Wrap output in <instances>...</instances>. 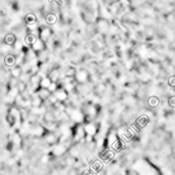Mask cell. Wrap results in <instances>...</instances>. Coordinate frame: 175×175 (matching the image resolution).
<instances>
[{
    "mask_svg": "<svg viewBox=\"0 0 175 175\" xmlns=\"http://www.w3.org/2000/svg\"><path fill=\"white\" fill-rule=\"evenodd\" d=\"M89 169L93 173L100 172L102 170H104V168H102V161H99V160H94L93 162L90 164Z\"/></svg>",
    "mask_w": 175,
    "mask_h": 175,
    "instance_id": "obj_5",
    "label": "cell"
},
{
    "mask_svg": "<svg viewBox=\"0 0 175 175\" xmlns=\"http://www.w3.org/2000/svg\"><path fill=\"white\" fill-rule=\"evenodd\" d=\"M168 106L171 108H175V95L170 96L168 98Z\"/></svg>",
    "mask_w": 175,
    "mask_h": 175,
    "instance_id": "obj_10",
    "label": "cell"
},
{
    "mask_svg": "<svg viewBox=\"0 0 175 175\" xmlns=\"http://www.w3.org/2000/svg\"><path fill=\"white\" fill-rule=\"evenodd\" d=\"M84 127H85V132L87 135L95 136L96 134L99 132V128L97 127V125H96L94 122H89V123L86 124Z\"/></svg>",
    "mask_w": 175,
    "mask_h": 175,
    "instance_id": "obj_3",
    "label": "cell"
},
{
    "mask_svg": "<svg viewBox=\"0 0 175 175\" xmlns=\"http://www.w3.org/2000/svg\"><path fill=\"white\" fill-rule=\"evenodd\" d=\"M13 77L15 78H19L20 75H21V70L18 69V70H13Z\"/></svg>",
    "mask_w": 175,
    "mask_h": 175,
    "instance_id": "obj_12",
    "label": "cell"
},
{
    "mask_svg": "<svg viewBox=\"0 0 175 175\" xmlns=\"http://www.w3.org/2000/svg\"><path fill=\"white\" fill-rule=\"evenodd\" d=\"M53 94L60 102H66L69 98V95H68L67 91L65 89H57Z\"/></svg>",
    "mask_w": 175,
    "mask_h": 175,
    "instance_id": "obj_6",
    "label": "cell"
},
{
    "mask_svg": "<svg viewBox=\"0 0 175 175\" xmlns=\"http://www.w3.org/2000/svg\"><path fill=\"white\" fill-rule=\"evenodd\" d=\"M160 98L157 96H150L148 99V106L150 108H156L160 106Z\"/></svg>",
    "mask_w": 175,
    "mask_h": 175,
    "instance_id": "obj_7",
    "label": "cell"
},
{
    "mask_svg": "<svg viewBox=\"0 0 175 175\" xmlns=\"http://www.w3.org/2000/svg\"><path fill=\"white\" fill-rule=\"evenodd\" d=\"M68 150H69V148H68L65 144H61V142H58L57 144H55V146L52 148V154H53L54 157H57V158H60V157H63L64 155L67 153Z\"/></svg>",
    "mask_w": 175,
    "mask_h": 175,
    "instance_id": "obj_1",
    "label": "cell"
},
{
    "mask_svg": "<svg viewBox=\"0 0 175 175\" xmlns=\"http://www.w3.org/2000/svg\"><path fill=\"white\" fill-rule=\"evenodd\" d=\"M40 85L42 88H49V86L51 85V81H50L49 78H44L42 81H40Z\"/></svg>",
    "mask_w": 175,
    "mask_h": 175,
    "instance_id": "obj_9",
    "label": "cell"
},
{
    "mask_svg": "<svg viewBox=\"0 0 175 175\" xmlns=\"http://www.w3.org/2000/svg\"><path fill=\"white\" fill-rule=\"evenodd\" d=\"M37 95L40 96L43 100H47L52 94H51V92L49 91V89H47V88H41V89L39 90V92H38Z\"/></svg>",
    "mask_w": 175,
    "mask_h": 175,
    "instance_id": "obj_8",
    "label": "cell"
},
{
    "mask_svg": "<svg viewBox=\"0 0 175 175\" xmlns=\"http://www.w3.org/2000/svg\"><path fill=\"white\" fill-rule=\"evenodd\" d=\"M168 83L170 86H172V87H175V77H170L168 80Z\"/></svg>",
    "mask_w": 175,
    "mask_h": 175,
    "instance_id": "obj_11",
    "label": "cell"
},
{
    "mask_svg": "<svg viewBox=\"0 0 175 175\" xmlns=\"http://www.w3.org/2000/svg\"><path fill=\"white\" fill-rule=\"evenodd\" d=\"M148 122H150V117H148V115H141L140 117L136 118L134 123L137 126H139L140 128H144L146 126H148Z\"/></svg>",
    "mask_w": 175,
    "mask_h": 175,
    "instance_id": "obj_4",
    "label": "cell"
},
{
    "mask_svg": "<svg viewBox=\"0 0 175 175\" xmlns=\"http://www.w3.org/2000/svg\"><path fill=\"white\" fill-rule=\"evenodd\" d=\"M43 140L47 146H55L56 144L60 142L58 137L53 133V132H48L43 136Z\"/></svg>",
    "mask_w": 175,
    "mask_h": 175,
    "instance_id": "obj_2",
    "label": "cell"
}]
</instances>
